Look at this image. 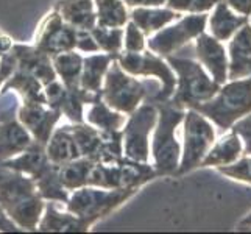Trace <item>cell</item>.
I'll return each mask as SVG.
<instances>
[{"mask_svg": "<svg viewBox=\"0 0 251 234\" xmlns=\"http://www.w3.org/2000/svg\"><path fill=\"white\" fill-rule=\"evenodd\" d=\"M49 162L50 159L46 153V145H41L36 141H33V144L27 150H24L22 153L14 156V158L2 161L3 166L10 167L13 170H17V172H22L31 178L44 169Z\"/></svg>", "mask_w": 251, "mask_h": 234, "instance_id": "cell-30", "label": "cell"}, {"mask_svg": "<svg viewBox=\"0 0 251 234\" xmlns=\"http://www.w3.org/2000/svg\"><path fill=\"white\" fill-rule=\"evenodd\" d=\"M59 203L49 202L46 203L44 212H42L36 231L41 233H88L91 231L89 225H86L72 212L59 211Z\"/></svg>", "mask_w": 251, "mask_h": 234, "instance_id": "cell-19", "label": "cell"}, {"mask_svg": "<svg viewBox=\"0 0 251 234\" xmlns=\"http://www.w3.org/2000/svg\"><path fill=\"white\" fill-rule=\"evenodd\" d=\"M33 144V137L17 116L0 120V162L11 159Z\"/></svg>", "mask_w": 251, "mask_h": 234, "instance_id": "cell-18", "label": "cell"}, {"mask_svg": "<svg viewBox=\"0 0 251 234\" xmlns=\"http://www.w3.org/2000/svg\"><path fill=\"white\" fill-rule=\"evenodd\" d=\"M158 120L153 128L151 156L158 177L175 175L181 158V145L176 139V128L183 122L186 109L175 106L170 100L158 102Z\"/></svg>", "mask_w": 251, "mask_h": 234, "instance_id": "cell-2", "label": "cell"}, {"mask_svg": "<svg viewBox=\"0 0 251 234\" xmlns=\"http://www.w3.org/2000/svg\"><path fill=\"white\" fill-rule=\"evenodd\" d=\"M116 61L125 72L134 77H154L161 83V89L154 95L151 103L170 100L176 86V77L166 58H161L151 50L144 52H122Z\"/></svg>", "mask_w": 251, "mask_h": 234, "instance_id": "cell-9", "label": "cell"}, {"mask_svg": "<svg viewBox=\"0 0 251 234\" xmlns=\"http://www.w3.org/2000/svg\"><path fill=\"white\" fill-rule=\"evenodd\" d=\"M72 134L78 147L80 156L91 158L95 162H101L105 159V147H103L101 133L99 128L89 125L88 122L71 124Z\"/></svg>", "mask_w": 251, "mask_h": 234, "instance_id": "cell-26", "label": "cell"}, {"mask_svg": "<svg viewBox=\"0 0 251 234\" xmlns=\"http://www.w3.org/2000/svg\"><path fill=\"white\" fill-rule=\"evenodd\" d=\"M0 231H3V233L19 231V228H17V225L5 214V211L2 209V206H0Z\"/></svg>", "mask_w": 251, "mask_h": 234, "instance_id": "cell-42", "label": "cell"}, {"mask_svg": "<svg viewBox=\"0 0 251 234\" xmlns=\"http://www.w3.org/2000/svg\"><path fill=\"white\" fill-rule=\"evenodd\" d=\"M13 39L10 36H6V34H0V56H3L5 53H8V52L11 50L13 47Z\"/></svg>", "mask_w": 251, "mask_h": 234, "instance_id": "cell-43", "label": "cell"}, {"mask_svg": "<svg viewBox=\"0 0 251 234\" xmlns=\"http://www.w3.org/2000/svg\"><path fill=\"white\" fill-rule=\"evenodd\" d=\"M248 22L247 16H237L231 11V8L220 2L214 6V13L209 17L211 34L219 41H228Z\"/></svg>", "mask_w": 251, "mask_h": 234, "instance_id": "cell-24", "label": "cell"}, {"mask_svg": "<svg viewBox=\"0 0 251 234\" xmlns=\"http://www.w3.org/2000/svg\"><path fill=\"white\" fill-rule=\"evenodd\" d=\"M46 153L50 162L56 164V166H61L64 162L80 158V152L72 134L71 124H66L53 130L49 142L46 144Z\"/></svg>", "mask_w": 251, "mask_h": 234, "instance_id": "cell-22", "label": "cell"}, {"mask_svg": "<svg viewBox=\"0 0 251 234\" xmlns=\"http://www.w3.org/2000/svg\"><path fill=\"white\" fill-rule=\"evenodd\" d=\"M126 114L119 112L109 108L105 102L99 100L92 102L88 108H84V122L101 130V131H114V130H122L126 122Z\"/></svg>", "mask_w": 251, "mask_h": 234, "instance_id": "cell-28", "label": "cell"}, {"mask_svg": "<svg viewBox=\"0 0 251 234\" xmlns=\"http://www.w3.org/2000/svg\"><path fill=\"white\" fill-rule=\"evenodd\" d=\"M147 47L145 34L137 28V25L128 21L124 27V50L122 52H144Z\"/></svg>", "mask_w": 251, "mask_h": 234, "instance_id": "cell-37", "label": "cell"}, {"mask_svg": "<svg viewBox=\"0 0 251 234\" xmlns=\"http://www.w3.org/2000/svg\"><path fill=\"white\" fill-rule=\"evenodd\" d=\"M3 91H14L22 99V103H47L42 83L36 77L21 69H16L2 84L0 92Z\"/></svg>", "mask_w": 251, "mask_h": 234, "instance_id": "cell-23", "label": "cell"}, {"mask_svg": "<svg viewBox=\"0 0 251 234\" xmlns=\"http://www.w3.org/2000/svg\"><path fill=\"white\" fill-rule=\"evenodd\" d=\"M166 61L176 74V86L170 102L178 108L189 109L207 102L219 92L222 84L206 74L200 63L184 56H166Z\"/></svg>", "mask_w": 251, "mask_h": 234, "instance_id": "cell-4", "label": "cell"}, {"mask_svg": "<svg viewBox=\"0 0 251 234\" xmlns=\"http://www.w3.org/2000/svg\"><path fill=\"white\" fill-rule=\"evenodd\" d=\"M195 55L201 66L206 67L214 81L225 84L228 80V56L225 47L212 34L201 33L195 39Z\"/></svg>", "mask_w": 251, "mask_h": 234, "instance_id": "cell-15", "label": "cell"}, {"mask_svg": "<svg viewBox=\"0 0 251 234\" xmlns=\"http://www.w3.org/2000/svg\"><path fill=\"white\" fill-rule=\"evenodd\" d=\"M44 94L47 105L50 108L58 109L72 124L84 122V108L101 97L100 92L95 94L84 91L80 86L67 88L58 78L44 86Z\"/></svg>", "mask_w": 251, "mask_h": 234, "instance_id": "cell-12", "label": "cell"}, {"mask_svg": "<svg viewBox=\"0 0 251 234\" xmlns=\"http://www.w3.org/2000/svg\"><path fill=\"white\" fill-rule=\"evenodd\" d=\"M229 130L232 133H236L239 137H242V141H244L242 156H251V112L239 119Z\"/></svg>", "mask_w": 251, "mask_h": 234, "instance_id": "cell-38", "label": "cell"}, {"mask_svg": "<svg viewBox=\"0 0 251 234\" xmlns=\"http://www.w3.org/2000/svg\"><path fill=\"white\" fill-rule=\"evenodd\" d=\"M158 173L149 162L120 156L112 162H95L88 178V186L103 189H141Z\"/></svg>", "mask_w": 251, "mask_h": 234, "instance_id": "cell-7", "label": "cell"}, {"mask_svg": "<svg viewBox=\"0 0 251 234\" xmlns=\"http://www.w3.org/2000/svg\"><path fill=\"white\" fill-rule=\"evenodd\" d=\"M61 117V112L55 108H50L47 103H21L17 109L19 122L28 130L33 141L41 145L49 142Z\"/></svg>", "mask_w": 251, "mask_h": 234, "instance_id": "cell-14", "label": "cell"}, {"mask_svg": "<svg viewBox=\"0 0 251 234\" xmlns=\"http://www.w3.org/2000/svg\"><path fill=\"white\" fill-rule=\"evenodd\" d=\"M245 228H251V214H248L247 217L239 223V230H245Z\"/></svg>", "mask_w": 251, "mask_h": 234, "instance_id": "cell-44", "label": "cell"}, {"mask_svg": "<svg viewBox=\"0 0 251 234\" xmlns=\"http://www.w3.org/2000/svg\"><path fill=\"white\" fill-rule=\"evenodd\" d=\"M95 44L99 46V50L103 53L112 55L117 58L124 50V27L122 28H108L95 25L92 30H89Z\"/></svg>", "mask_w": 251, "mask_h": 234, "instance_id": "cell-34", "label": "cell"}, {"mask_svg": "<svg viewBox=\"0 0 251 234\" xmlns=\"http://www.w3.org/2000/svg\"><path fill=\"white\" fill-rule=\"evenodd\" d=\"M220 130H229L239 119L251 112V77L231 80L207 102L192 106Z\"/></svg>", "mask_w": 251, "mask_h": 234, "instance_id": "cell-3", "label": "cell"}, {"mask_svg": "<svg viewBox=\"0 0 251 234\" xmlns=\"http://www.w3.org/2000/svg\"><path fill=\"white\" fill-rule=\"evenodd\" d=\"M242 149L244 145H242L240 137L231 131L229 134L223 136L220 141L212 144L200 167H222L236 162L242 156Z\"/></svg>", "mask_w": 251, "mask_h": 234, "instance_id": "cell-25", "label": "cell"}, {"mask_svg": "<svg viewBox=\"0 0 251 234\" xmlns=\"http://www.w3.org/2000/svg\"><path fill=\"white\" fill-rule=\"evenodd\" d=\"M158 120L156 103L144 102L131 114H128L122 128L124 156L134 161L149 162L150 159V134Z\"/></svg>", "mask_w": 251, "mask_h": 234, "instance_id": "cell-10", "label": "cell"}, {"mask_svg": "<svg viewBox=\"0 0 251 234\" xmlns=\"http://www.w3.org/2000/svg\"><path fill=\"white\" fill-rule=\"evenodd\" d=\"M95 161L86 156L72 159L69 162H64L58 166V175L61 184L72 192L75 189H80L83 186H88V178L91 175V170L94 167Z\"/></svg>", "mask_w": 251, "mask_h": 234, "instance_id": "cell-31", "label": "cell"}, {"mask_svg": "<svg viewBox=\"0 0 251 234\" xmlns=\"http://www.w3.org/2000/svg\"><path fill=\"white\" fill-rule=\"evenodd\" d=\"M0 206L19 230L36 231L46 200L31 177L0 162Z\"/></svg>", "mask_w": 251, "mask_h": 234, "instance_id": "cell-1", "label": "cell"}, {"mask_svg": "<svg viewBox=\"0 0 251 234\" xmlns=\"http://www.w3.org/2000/svg\"><path fill=\"white\" fill-rule=\"evenodd\" d=\"M219 2L220 0H167L166 6L176 13L200 14L211 11Z\"/></svg>", "mask_w": 251, "mask_h": 234, "instance_id": "cell-35", "label": "cell"}, {"mask_svg": "<svg viewBox=\"0 0 251 234\" xmlns=\"http://www.w3.org/2000/svg\"><path fill=\"white\" fill-rule=\"evenodd\" d=\"M217 169L220 173H223V175H226L232 180L251 184V156H244V158H239L236 162L217 167Z\"/></svg>", "mask_w": 251, "mask_h": 234, "instance_id": "cell-36", "label": "cell"}, {"mask_svg": "<svg viewBox=\"0 0 251 234\" xmlns=\"http://www.w3.org/2000/svg\"><path fill=\"white\" fill-rule=\"evenodd\" d=\"M184 131H183V152L175 177H183L186 173L201 166L206 153L215 142V130L209 119H206L198 111L189 108L184 114Z\"/></svg>", "mask_w": 251, "mask_h": 234, "instance_id": "cell-8", "label": "cell"}, {"mask_svg": "<svg viewBox=\"0 0 251 234\" xmlns=\"http://www.w3.org/2000/svg\"><path fill=\"white\" fill-rule=\"evenodd\" d=\"M151 84L153 83L149 81V78L137 80L134 75L125 72L114 59L108 67L105 78H103V84L100 89L101 100L109 108L128 116L142 102L150 99Z\"/></svg>", "mask_w": 251, "mask_h": 234, "instance_id": "cell-6", "label": "cell"}, {"mask_svg": "<svg viewBox=\"0 0 251 234\" xmlns=\"http://www.w3.org/2000/svg\"><path fill=\"white\" fill-rule=\"evenodd\" d=\"M114 56L108 53H92L83 58V71L80 77V88L89 92H100L103 78L108 71L111 63L114 61Z\"/></svg>", "mask_w": 251, "mask_h": 234, "instance_id": "cell-27", "label": "cell"}, {"mask_svg": "<svg viewBox=\"0 0 251 234\" xmlns=\"http://www.w3.org/2000/svg\"><path fill=\"white\" fill-rule=\"evenodd\" d=\"M53 10L76 30H92L97 25L94 0H56Z\"/></svg>", "mask_w": 251, "mask_h": 234, "instance_id": "cell-20", "label": "cell"}, {"mask_svg": "<svg viewBox=\"0 0 251 234\" xmlns=\"http://www.w3.org/2000/svg\"><path fill=\"white\" fill-rule=\"evenodd\" d=\"M33 181L38 187V192L46 202H56L66 205V202L69 200L71 192L59 181L56 164L49 162L44 169L33 177Z\"/></svg>", "mask_w": 251, "mask_h": 234, "instance_id": "cell-29", "label": "cell"}, {"mask_svg": "<svg viewBox=\"0 0 251 234\" xmlns=\"http://www.w3.org/2000/svg\"><path fill=\"white\" fill-rule=\"evenodd\" d=\"M83 58L84 56L81 53H76L75 50L51 56V63H53V69L56 72L58 80L64 83L67 88H76V86H80Z\"/></svg>", "mask_w": 251, "mask_h": 234, "instance_id": "cell-32", "label": "cell"}, {"mask_svg": "<svg viewBox=\"0 0 251 234\" xmlns=\"http://www.w3.org/2000/svg\"><path fill=\"white\" fill-rule=\"evenodd\" d=\"M167 0H124L128 8H139V6H162Z\"/></svg>", "mask_w": 251, "mask_h": 234, "instance_id": "cell-41", "label": "cell"}, {"mask_svg": "<svg viewBox=\"0 0 251 234\" xmlns=\"http://www.w3.org/2000/svg\"><path fill=\"white\" fill-rule=\"evenodd\" d=\"M251 77V24L247 22L229 42L228 80Z\"/></svg>", "mask_w": 251, "mask_h": 234, "instance_id": "cell-17", "label": "cell"}, {"mask_svg": "<svg viewBox=\"0 0 251 234\" xmlns=\"http://www.w3.org/2000/svg\"><path fill=\"white\" fill-rule=\"evenodd\" d=\"M179 17V13L170 10V8L159 6H139L131 8L129 11V21L134 22L145 36H151L153 33L159 31L166 25L172 24Z\"/></svg>", "mask_w": 251, "mask_h": 234, "instance_id": "cell-21", "label": "cell"}, {"mask_svg": "<svg viewBox=\"0 0 251 234\" xmlns=\"http://www.w3.org/2000/svg\"><path fill=\"white\" fill-rule=\"evenodd\" d=\"M10 52L16 58L17 69L36 77L42 83V86H46L58 78L53 69V63H51V56L41 52L34 46L16 44L14 42Z\"/></svg>", "mask_w": 251, "mask_h": 234, "instance_id": "cell-16", "label": "cell"}, {"mask_svg": "<svg viewBox=\"0 0 251 234\" xmlns=\"http://www.w3.org/2000/svg\"><path fill=\"white\" fill-rule=\"evenodd\" d=\"M206 24V13L184 16L176 24H169L159 31L149 36V39H147V49L161 58L170 56L184 46H187L190 41L197 39L201 33H204Z\"/></svg>", "mask_w": 251, "mask_h": 234, "instance_id": "cell-11", "label": "cell"}, {"mask_svg": "<svg viewBox=\"0 0 251 234\" xmlns=\"http://www.w3.org/2000/svg\"><path fill=\"white\" fill-rule=\"evenodd\" d=\"M0 34H2V30H0Z\"/></svg>", "mask_w": 251, "mask_h": 234, "instance_id": "cell-45", "label": "cell"}, {"mask_svg": "<svg viewBox=\"0 0 251 234\" xmlns=\"http://www.w3.org/2000/svg\"><path fill=\"white\" fill-rule=\"evenodd\" d=\"M94 5L100 27L122 28L129 21V11L124 0H94Z\"/></svg>", "mask_w": 251, "mask_h": 234, "instance_id": "cell-33", "label": "cell"}, {"mask_svg": "<svg viewBox=\"0 0 251 234\" xmlns=\"http://www.w3.org/2000/svg\"><path fill=\"white\" fill-rule=\"evenodd\" d=\"M76 50L83 52V53H97V52H100L89 30H78V34H76Z\"/></svg>", "mask_w": 251, "mask_h": 234, "instance_id": "cell-39", "label": "cell"}, {"mask_svg": "<svg viewBox=\"0 0 251 234\" xmlns=\"http://www.w3.org/2000/svg\"><path fill=\"white\" fill-rule=\"evenodd\" d=\"M139 189H103L95 186H83L75 189L66 202V209L72 212L92 228L99 220L108 217L119 209Z\"/></svg>", "mask_w": 251, "mask_h": 234, "instance_id": "cell-5", "label": "cell"}, {"mask_svg": "<svg viewBox=\"0 0 251 234\" xmlns=\"http://www.w3.org/2000/svg\"><path fill=\"white\" fill-rule=\"evenodd\" d=\"M76 34L78 30L66 24L58 11L51 10L38 27L33 46L49 56H55L76 50Z\"/></svg>", "mask_w": 251, "mask_h": 234, "instance_id": "cell-13", "label": "cell"}, {"mask_svg": "<svg viewBox=\"0 0 251 234\" xmlns=\"http://www.w3.org/2000/svg\"><path fill=\"white\" fill-rule=\"evenodd\" d=\"M240 16H251V0H222Z\"/></svg>", "mask_w": 251, "mask_h": 234, "instance_id": "cell-40", "label": "cell"}]
</instances>
